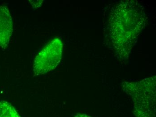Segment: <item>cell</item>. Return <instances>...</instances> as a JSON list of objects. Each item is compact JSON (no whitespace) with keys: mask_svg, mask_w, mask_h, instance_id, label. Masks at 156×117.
<instances>
[{"mask_svg":"<svg viewBox=\"0 0 156 117\" xmlns=\"http://www.w3.org/2000/svg\"><path fill=\"white\" fill-rule=\"evenodd\" d=\"M110 18V35L116 49L130 52L133 43L143 27L144 14L136 3L126 2L115 8Z\"/></svg>","mask_w":156,"mask_h":117,"instance_id":"6da1fadb","label":"cell"},{"mask_svg":"<svg viewBox=\"0 0 156 117\" xmlns=\"http://www.w3.org/2000/svg\"><path fill=\"white\" fill-rule=\"evenodd\" d=\"M123 89L132 97L136 117H156V76L137 82H124Z\"/></svg>","mask_w":156,"mask_h":117,"instance_id":"7a4b0ae2","label":"cell"},{"mask_svg":"<svg viewBox=\"0 0 156 117\" xmlns=\"http://www.w3.org/2000/svg\"><path fill=\"white\" fill-rule=\"evenodd\" d=\"M62 48L59 38H55L48 43L34 60L33 77L47 74L56 68L61 61Z\"/></svg>","mask_w":156,"mask_h":117,"instance_id":"3957f363","label":"cell"},{"mask_svg":"<svg viewBox=\"0 0 156 117\" xmlns=\"http://www.w3.org/2000/svg\"><path fill=\"white\" fill-rule=\"evenodd\" d=\"M13 22L8 7L0 6V46L5 50L13 34Z\"/></svg>","mask_w":156,"mask_h":117,"instance_id":"277c9868","label":"cell"},{"mask_svg":"<svg viewBox=\"0 0 156 117\" xmlns=\"http://www.w3.org/2000/svg\"><path fill=\"white\" fill-rule=\"evenodd\" d=\"M0 117H21L14 106L5 101H0Z\"/></svg>","mask_w":156,"mask_h":117,"instance_id":"5b68a950","label":"cell"},{"mask_svg":"<svg viewBox=\"0 0 156 117\" xmlns=\"http://www.w3.org/2000/svg\"><path fill=\"white\" fill-rule=\"evenodd\" d=\"M75 117H93L91 116L88 115L86 114H78L75 116Z\"/></svg>","mask_w":156,"mask_h":117,"instance_id":"8992f818","label":"cell"}]
</instances>
